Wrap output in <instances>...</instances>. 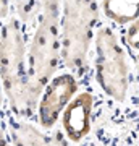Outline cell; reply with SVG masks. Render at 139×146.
Segmentation results:
<instances>
[{"label": "cell", "mask_w": 139, "mask_h": 146, "mask_svg": "<svg viewBox=\"0 0 139 146\" xmlns=\"http://www.w3.org/2000/svg\"><path fill=\"white\" fill-rule=\"evenodd\" d=\"M2 81L8 102L16 114H29L34 109L42 86L29 76L24 65L26 46L21 29L15 20L8 21L2 28Z\"/></svg>", "instance_id": "6da1fadb"}, {"label": "cell", "mask_w": 139, "mask_h": 146, "mask_svg": "<svg viewBox=\"0 0 139 146\" xmlns=\"http://www.w3.org/2000/svg\"><path fill=\"white\" fill-rule=\"evenodd\" d=\"M11 135L16 146H67V141L63 140L60 133L53 135H44L36 127L16 122L11 127Z\"/></svg>", "instance_id": "52a82bcc"}, {"label": "cell", "mask_w": 139, "mask_h": 146, "mask_svg": "<svg viewBox=\"0 0 139 146\" xmlns=\"http://www.w3.org/2000/svg\"><path fill=\"white\" fill-rule=\"evenodd\" d=\"M62 58L73 70L86 63L94 37L97 7L94 0H62Z\"/></svg>", "instance_id": "3957f363"}, {"label": "cell", "mask_w": 139, "mask_h": 146, "mask_svg": "<svg viewBox=\"0 0 139 146\" xmlns=\"http://www.w3.org/2000/svg\"><path fill=\"white\" fill-rule=\"evenodd\" d=\"M96 76L100 88L115 101H123L128 91V65L121 46L108 28L96 34Z\"/></svg>", "instance_id": "277c9868"}, {"label": "cell", "mask_w": 139, "mask_h": 146, "mask_svg": "<svg viewBox=\"0 0 139 146\" xmlns=\"http://www.w3.org/2000/svg\"><path fill=\"white\" fill-rule=\"evenodd\" d=\"M2 146H8V145L5 143V138H2Z\"/></svg>", "instance_id": "8fae6325"}, {"label": "cell", "mask_w": 139, "mask_h": 146, "mask_svg": "<svg viewBox=\"0 0 139 146\" xmlns=\"http://www.w3.org/2000/svg\"><path fill=\"white\" fill-rule=\"evenodd\" d=\"M58 15V0L41 2V18L28 54V73L42 88H45V83L55 73L62 50Z\"/></svg>", "instance_id": "7a4b0ae2"}, {"label": "cell", "mask_w": 139, "mask_h": 146, "mask_svg": "<svg viewBox=\"0 0 139 146\" xmlns=\"http://www.w3.org/2000/svg\"><path fill=\"white\" fill-rule=\"evenodd\" d=\"M76 89L78 83L74 76L70 73L58 75L53 80H50L39 102V120L42 127L50 128L57 122L58 115L73 101Z\"/></svg>", "instance_id": "5b68a950"}, {"label": "cell", "mask_w": 139, "mask_h": 146, "mask_svg": "<svg viewBox=\"0 0 139 146\" xmlns=\"http://www.w3.org/2000/svg\"><path fill=\"white\" fill-rule=\"evenodd\" d=\"M103 10L110 20L129 23L139 18V0H103Z\"/></svg>", "instance_id": "ba28073f"}, {"label": "cell", "mask_w": 139, "mask_h": 146, "mask_svg": "<svg viewBox=\"0 0 139 146\" xmlns=\"http://www.w3.org/2000/svg\"><path fill=\"white\" fill-rule=\"evenodd\" d=\"M7 10H8V0H2V18L7 16Z\"/></svg>", "instance_id": "30bf717a"}, {"label": "cell", "mask_w": 139, "mask_h": 146, "mask_svg": "<svg viewBox=\"0 0 139 146\" xmlns=\"http://www.w3.org/2000/svg\"><path fill=\"white\" fill-rule=\"evenodd\" d=\"M91 112H92V96L81 93L63 110V128L71 141H79L91 130Z\"/></svg>", "instance_id": "8992f818"}, {"label": "cell", "mask_w": 139, "mask_h": 146, "mask_svg": "<svg viewBox=\"0 0 139 146\" xmlns=\"http://www.w3.org/2000/svg\"><path fill=\"white\" fill-rule=\"evenodd\" d=\"M126 41L133 49H138L139 50V18L133 21V25L129 26L128 34H126Z\"/></svg>", "instance_id": "9c48e42d"}]
</instances>
